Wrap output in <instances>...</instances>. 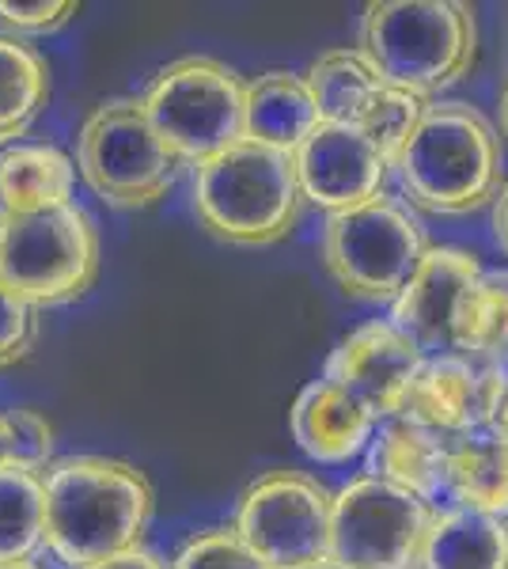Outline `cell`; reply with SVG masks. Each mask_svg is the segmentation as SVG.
<instances>
[{
    "label": "cell",
    "mask_w": 508,
    "mask_h": 569,
    "mask_svg": "<svg viewBox=\"0 0 508 569\" xmlns=\"http://www.w3.org/2000/svg\"><path fill=\"white\" fill-rule=\"evenodd\" d=\"M156 509L141 467L69 456L46 471V547L64 569H96L141 547Z\"/></svg>",
    "instance_id": "obj_1"
},
{
    "label": "cell",
    "mask_w": 508,
    "mask_h": 569,
    "mask_svg": "<svg viewBox=\"0 0 508 569\" xmlns=\"http://www.w3.org/2000/svg\"><path fill=\"white\" fill-rule=\"evenodd\" d=\"M395 171L406 198L437 217L475 213L505 187L501 141L470 103H432Z\"/></svg>",
    "instance_id": "obj_2"
},
{
    "label": "cell",
    "mask_w": 508,
    "mask_h": 569,
    "mask_svg": "<svg viewBox=\"0 0 508 569\" xmlns=\"http://www.w3.org/2000/svg\"><path fill=\"white\" fill-rule=\"evenodd\" d=\"M357 50L391 88L432 99L475 66V8L459 0H380L368 4Z\"/></svg>",
    "instance_id": "obj_3"
},
{
    "label": "cell",
    "mask_w": 508,
    "mask_h": 569,
    "mask_svg": "<svg viewBox=\"0 0 508 569\" xmlns=\"http://www.w3.org/2000/svg\"><path fill=\"white\" fill-rule=\"evenodd\" d=\"M193 209L225 243L270 247L289 240L303 209L297 160L270 144L239 141L193 168Z\"/></svg>",
    "instance_id": "obj_4"
},
{
    "label": "cell",
    "mask_w": 508,
    "mask_h": 569,
    "mask_svg": "<svg viewBox=\"0 0 508 569\" xmlns=\"http://www.w3.org/2000/svg\"><path fill=\"white\" fill-rule=\"evenodd\" d=\"M96 278L99 232L77 201L46 213L0 217V284L23 305H72Z\"/></svg>",
    "instance_id": "obj_5"
},
{
    "label": "cell",
    "mask_w": 508,
    "mask_h": 569,
    "mask_svg": "<svg viewBox=\"0 0 508 569\" xmlns=\"http://www.w3.org/2000/svg\"><path fill=\"white\" fill-rule=\"evenodd\" d=\"M145 110L168 149L193 168L247 141V84L217 58L163 66L145 91Z\"/></svg>",
    "instance_id": "obj_6"
},
{
    "label": "cell",
    "mask_w": 508,
    "mask_h": 569,
    "mask_svg": "<svg viewBox=\"0 0 508 569\" xmlns=\"http://www.w3.org/2000/svg\"><path fill=\"white\" fill-rule=\"evenodd\" d=\"M425 254L429 240L418 217L384 194L330 213L322 224V266L341 284V292L357 300L395 305Z\"/></svg>",
    "instance_id": "obj_7"
},
{
    "label": "cell",
    "mask_w": 508,
    "mask_h": 569,
    "mask_svg": "<svg viewBox=\"0 0 508 569\" xmlns=\"http://www.w3.org/2000/svg\"><path fill=\"white\" fill-rule=\"evenodd\" d=\"M179 156L156 133L145 99H107L88 114L77 137L80 176L107 206L149 209L179 176Z\"/></svg>",
    "instance_id": "obj_8"
},
{
    "label": "cell",
    "mask_w": 508,
    "mask_h": 569,
    "mask_svg": "<svg viewBox=\"0 0 508 569\" xmlns=\"http://www.w3.org/2000/svg\"><path fill=\"white\" fill-rule=\"evenodd\" d=\"M432 509L418 493L360 475L335 493L330 558L341 569H421Z\"/></svg>",
    "instance_id": "obj_9"
},
{
    "label": "cell",
    "mask_w": 508,
    "mask_h": 569,
    "mask_svg": "<svg viewBox=\"0 0 508 569\" xmlns=\"http://www.w3.org/2000/svg\"><path fill=\"white\" fill-rule=\"evenodd\" d=\"M335 493L303 471H270L247 486L236 531L270 569H308L330 558Z\"/></svg>",
    "instance_id": "obj_10"
},
{
    "label": "cell",
    "mask_w": 508,
    "mask_h": 569,
    "mask_svg": "<svg viewBox=\"0 0 508 569\" xmlns=\"http://www.w3.org/2000/svg\"><path fill=\"white\" fill-rule=\"evenodd\" d=\"M425 353L410 335H402L391 319H372L349 330L330 353L327 376L341 391H349L360 407H368L376 418H399L410 383L418 380Z\"/></svg>",
    "instance_id": "obj_11"
},
{
    "label": "cell",
    "mask_w": 508,
    "mask_h": 569,
    "mask_svg": "<svg viewBox=\"0 0 508 569\" xmlns=\"http://www.w3.org/2000/svg\"><path fill=\"white\" fill-rule=\"evenodd\" d=\"M303 201L341 213V209L365 206L384 194L387 182V156L368 141L360 126H330L322 122L308 141L292 152Z\"/></svg>",
    "instance_id": "obj_12"
},
{
    "label": "cell",
    "mask_w": 508,
    "mask_h": 569,
    "mask_svg": "<svg viewBox=\"0 0 508 569\" xmlns=\"http://www.w3.org/2000/svg\"><path fill=\"white\" fill-rule=\"evenodd\" d=\"M482 273L486 266L478 262V254L464 251V247H429L418 273L395 297L391 323L402 335H410L425 357L451 353L459 308H464L470 284L482 278Z\"/></svg>",
    "instance_id": "obj_13"
},
{
    "label": "cell",
    "mask_w": 508,
    "mask_h": 569,
    "mask_svg": "<svg viewBox=\"0 0 508 569\" xmlns=\"http://www.w3.org/2000/svg\"><path fill=\"white\" fill-rule=\"evenodd\" d=\"M501 376L505 369H486V365H475L456 353L425 357L399 418L418 421V426L432 429L440 437H459L470 433V429H482L489 426V415H494Z\"/></svg>",
    "instance_id": "obj_14"
},
{
    "label": "cell",
    "mask_w": 508,
    "mask_h": 569,
    "mask_svg": "<svg viewBox=\"0 0 508 569\" xmlns=\"http://www.w3.org/2000/svg\"><path fill=\"white\" fill-rule=\"evenodd\" d=\"M289 426L303 456H311L316 463H346L372 445L380 418L360 407L338 383H330L327 376H319L297 395Z\"/></svg>",
    "instance_id": "obj_15"
},
{
    "label": "cell",
    "mask_w": 508,
    "mask_h": 569,
    "mask_svg": "<svg viewBox=\"0 0 508 569\" xmlns=\"http://www.w3.org/2000/svg\"><path fill=\"white\" fill-rule=\"evenodd\" d=\"M445 498L451 509L508 517V433L494 426L448 437Z\"/></svg>",
    "instance_id": "obj_16"
},
{
    "label": "cell",
    "mask_w": 508,
    "mask_h": 569,
    "mask_svg": "<svg viewBox=\"0 0 508 569\" xmlns=\"http://www.w3.org/2000/svg\"><path fill=\"white\" fill-rule=\"evenodd\" d=\"M77 163L53 144L16 141L0 149V217L72 206Z\"/></svg>",
    "instance_id": "obj_17"
},
{
    "label": "cell",
    "mask_w": 508,
    "mask_h": 569,
    "mask_svg": "<svg viewBox=\"0 0 508 569\" xmlns=\"http://www.w3.org/2000/svg\"><path fill=\"white\" fill-rule=\"evenodd\" d=\"M322 126L308 77L270 69L247 84V141L297 152Z\"/></svg>",
    "instance_id": "obj_18"
},
{
    "label": "cell",
    "mask_w": 508,
    "mask_h": 569,
    "mask_svg": "<svg viewBox=\"0 0 508 569\" xmlns=\"http://www.w3.org/2000/svg\"><path fill=\"white\" fill-rule=\"evenodd\" d=\"M445 445L448 437L432 433L418 421L387 418L368 445V475L432 501L445 493Z\"/></svg>",
    "instance_id": "obj_19"
},
{
    "label": "cell",
    "mask_w": 508,
    "mask_h": 569,
    "mask_svg": "<svg viewBox=\"0 0 508 569\" xmlns=\"http://www.w3.org/2000/svg\"><path fill=\"white\" fill-rule=\"evenodd\" d=\"M421 569H508V525L475 509H448L432 520Z\"/></svg>",
    "instance_id": "obj_20"
},
{
    "label": "cell",
    "mask_w": 508,
    "mask_h": 569,
    "mask_svg": "<svg viewBox=\"0 0 508 569\" xmlns=\"http://www.w3.org/2000/svg\"><path fill=\"white\" fill-rule=\"evenodd\" d=\"M451 353L486 369H508V270H486L470 284L451 335Z\"/></svg>",
    "instance_id": "obj_21"
},
{
    "label": "cell",
    "mask_w": 508,
    "mask_h": 569,
    "mask_svg": "<svg viewBox=\"0 0 508 569\" xmlns=\"http://www.w3.org/2000/svg\"><path fill=\"white\" fill-rule=\"evenodd\" d=\"M303 77H308V88L319 103V118L330 126H357L365 110L372 107V99L387 88V80L360 50L322 53Z\"/></svg>",
    "instance_id": "obj_22"
},
{
    "label": "cell",
    "mask_w": 508,
    "mask_h": 569,
    "mask_svg": "<svg viewBox=\"0 0 508 569\" xmlns=\"http://www.w3.org/2000/svg\"><path fill=\"white\" fill-rule=\"evenodd\" d=\"M50 99V69L34 46L0 34V149L31 130Z\"/></svg>",
    "instance_id": "obj_23"
},
{
    "label": "cell",
    "mask_w": 508,
    "mask_h": 569,
    "mask_svg": "<svg viewBox=\"0 0 508 569\" xmlns=\"http://www.w3.org/2000/svg\"><path fill=\"white\" fill-rule=\"evenodd\" d=\"M46 543V479L23 467H0V566L27 562Z\"/></svg>",
    "instance_id": "obj_24"
},
{
    "label": "cell",
    "mask_w": 508,
    "mask_h": 569,
    "mask_svg": "<svg viewBox=\"0 0 508 569\" xmlns=\"http://www.w3.org/2000/svg\"><path fill=\"white\" fill-rule=\"evenodd\" d=\"M429 107H432V99L387 84L380 96L372 99V107L365 110V118H360L357 126L368 133V141H372L376 149L387 156V163L395 168L399 156L406 152V144H410V137L418 133L421 118L429 114Z\"/></svg>",
    "instance_id": "obj_25"
},
{
    "label": "cell",
    "mask_w": 508,
    "mask_h": 569,
    "mask_svg": "<svg viewBox=\"0 0 508 569\" xmlns=\"http://www.w3.org/2000/svg\"><path fill=\"white\" fill-rule=\"evenodd\" d=\"M171 569H270L232 528H206L179 547Z\"/></svg>",
    "instance_id": "obj_26"
},
{
    "label": "cell",
    "mask_w": 508,
    "mask_h": 569,
    "mask_svg": "<svg viewBox=\"0 0 508 569\" xmlns=\"http://www.w3.org/2000/svg\"><path fill=\"white\" fill-rule=\"evenodd\" d=\"M0 418H4L8 433V463L39 475L53 456V426L39 410L27 407H8L0 410Z\"/></svg>",
    "instance_id": "obj_27"
},
{
    "label": "cell",
    "mask_w": 508,
    "mask_h": 569,
    "mask_svg": "<svg viewBox=\"0 0 508 569\" xmlns=\"http://www.w3.org/2000/svg\"><path fill=\"white\" fill-rule=\"evenodd\" d=\"M34 342H39V308L23 305L0 284V369L20 365Z\"/></svg>",
    "instance_id": "obj_28"
},
{
    "label": "cell",
    "mask_w": 508,
    "mask_h": 569,
    "mask_svg": "<svg viewBox=\"0 0 508 569\" xmlns=\"http://www.w3.org/2000/svg\"><path fill=\"white\" fill-rule=\"evenodd\" d=\"M77 12V0H0V23L16 34H53Z\"/></svg>",
    "instance_id": "obj_29"
},
{
    "label": "cell",
    "mask_w": 508,
    "mask_h": 569,
    "mask_svg": "<svg viewBox=\"0 0 508 569\" xmlns=\"http://www.w3.org/2000/svg\"><path fill=\"white\" fill-rule=\"evenodd\" d=\"M96 569H171V566H163L160 558L152 555V550L137 547V550H129V555H122V558H110V562L96 566Z\"/></svg>",
    "instance_id": "obj_30"
},
{
    "label": "cell",
    "mask_w": 508,
    "mask_h": 569,
    "mask_svg": "<svg viewBox=\"0 0 508 569\" xmlns=\"http://www.w3.org/2000/svg\"><path fill=\"white\" fill-rule=\"evenodd\" d=\"M494 232H497V243H501L505 254H508V182L494 201Z\"/></svg>",
    "instance_id": "obj_31"
},
{
    "label": "cell",
    "mask_w": 508,
    "mask_h": 569,
    "mask_svg": "<svg viewBox=\"0 0 508 569\" xmlns=\"http://www.w3.org/2000/svg\"><path fill=\"white\" fill-rule=\"evenodd\" d=\"M489 426L508 433V369L501 376V388H497V402H494V415H489Z\"/></svg>",
    "instance_id": "obj_32"
},
{
    "label": "cell",
    "mask_w": 508,
    "mask_h": 569,
    "mask_svg": "<svg viewBox=\"0 0 508 569\" xmlns=\"http://www.w3.org/2000/svg\"><path fill=\"white\" fill-rule=\"evenodd\" d=\"M501 133H505V141H508V84L501 91Z\"/></svg>",
    "instance_id": "obj_33"
},
{
    "label": "cell",
    "mask_w": 508,
    "mask_h": 569,
    "mask_svg": "<svg viewBox=\"0 0 508 569\" xmlns=\"http://www.w3.org/2000/svg\"><path fill=\"white\" fill-rule=\"evenodd\" d=\"M8 463V433H4V418H0V467Z\"/></svg>",
    "instance_id": "obj_34"
},
{
    "label": "cell",
    "mask_w": 508,
    "mask_h": 569,
    "mask_svg": "<svg viewBox=\"0 0 508 569\" xmlns=\"http://www.w3.org/2000/svg\"><path fill=\"white\" fill-rule=\"evenodd\" d=\"M0 569H39V566H31V562H8V566H0Z\"/></svg>",
    "instance_id": "obj_35"
},
{
    "label": "cell",
    "mask_w": 508,
    "mask_h": 569,
    "mask_svg": "<svg viewBox=\"0 0 508 569\" xmlns=\"http://www.w3.org/2000/svg\"><path fill=\"white\" fill-rule=\"evenodd\" d=\"M308 569H341V566H335V562H319V566H308Z\"/></svg>",
    "instance_id": "obj_36"
}]
</instances>
